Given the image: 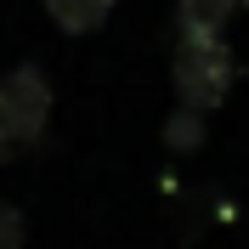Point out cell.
Wrapping results in <instances>:
<instances>
[{
  "mask_svg": "<svg viewBox=\"0 0 249 249\" xmlns=\"http://www.w3.org/2000/svg\"><path fill=\"white\" fill-rule=\"evenodd\" d=\"M51 79L40 62H17L0 74V164H17L23 153L40 147L51 124Z\"/></svg>",
  "mask_w": 249,
  "mask_h": 249,
  "instance_id": "1",
  "label": "cell"
},
{
  "mask_svg": "<svg viewBox=\"0 0 249 249\" xmlns=\"http://www.w3.org/2000/svg\"><path fill=\"white\" fill-rule=\"evenodd\" d=\"M0 249H23V210L0 198Z\"/></svg>",
  "mask_w": 249,
  "mask_h": 249,
  "instance_id": "6",
  "label": "cell"
},
{
  "mask_svg": "<svg viewBox=\"0 0 249 249\" xmlns=\"http://www.w3.org/2000/svg\"><path fill=\"white\" fill-rule=\"evenodd\" d=\"M249 0H176V34H221Z\"/></svg>",
  "mask_w": 249,
  "mask_h": 249,
  "instance_id": "3",
  "label": "cell"
},
{
  "mask_svg": "<svg viewBox=\"0 0 249 249\" xmlns=\"http://www.w3.org/2000/svg\"><path fill=\"white\" fill-rule=\"evenodd\" d=\"M170 79H176V96L181 108L193 113H215L227 102L238 79V57L221 34H176V62H170Z\"/></svg>",
  "mask_w": 249,
  "mask_h": 249,
  "instance_id": "2",
  "label": "cell"
},
{
  "mask_svg": "<svg viewBox=\"0 0 249 249\" xmlns=\"http://www.w3.org/2000/svg\"><path fill=\"white\" fill-rule=\"evenodd\" d=\"M164 147H170V153H198L204 147V113L176 108L170 119H164Z\"/></svg>",
  "mask_w": 249,
  "mask_h": 249,
  "instance_id": "5",
  "label": "cell"
},
{
  "mask_svg": "<svg viewBox=\"0 0 249 249\" xmlns=\"http://www.w3.org/2000/svg\"><path fill=\"white\" fill-rule=\"evenodd\" d=\"M40 6H46V17L57 23L62 34H96L113 17L119 0H40Z\"/></svg>",
  "mask_w": 249,
  "mask_h": 249,
  "instance_id": "4",
  "label": "cell"
}]
</instances>
